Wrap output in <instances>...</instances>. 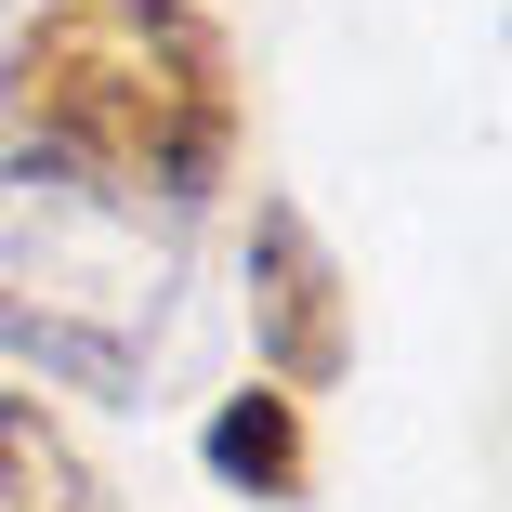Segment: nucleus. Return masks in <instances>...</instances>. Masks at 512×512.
<instances>
[{
	"mask_svg": "<svg viewBox=\"0 0 512 512\" xmlns=\"http://www.w3.org/2000/svg\"><path fill=\"white\" fill-rule=\"evenodd\" d=\"M0 132L40 171H79L145 211H211L237 184V40L197 0H14L0 27Z\"/></svg>",
	"mask_w": 512,
	"mask_h": 512,
	"instance_id": "nucleus-1",
	"label": "nucleus"
},
{
	"mask_svg": "<svg viewBox=\"0 0 512 512\" xmlns=\"http://www.w3.org/2000/svg\"><path fill=\"white\" fill-rule=\"evenodd\" d=\"M184 289H197L184 211L0 158V355L14 368H40L53 394L145 407V381L184 342Z\"/></svg>",
	"mask_w": 512,
	"mask_h": 512,
	"instance_id": "nucleus-2",
	"label": "nucleus"
},
{
	"mask_svg": "<svg viewBox=\"0 0 512 512\" xmlns=\"http://www.w3.org/2000/svg\"><path fill=\"white\" fill-rule=\"evenodd\" d=\"M237 276H250V342H263V381L276 394H329L355 368V276L329 263V237L263 197L250 237H237Z\"/></svg>",
	"mask_w": 512,
	"mask_h": 512,
	"instance_id": "nucleus-3",
	"label": "nucleus"
},
{
	"mask_svg": "<svg viewBox=\"0 0 512 512\" xmlns=\"http://www.w3.org/2000/svg\"><path fill=\"white\" fill-rule=\"evenodd\" d=\"M197 460H211L237 499H263V512L316 499V421H302V394H276V381H237L211 421H197Z\"/></svg>",
	"mask_w": 512,
	"mask_h": 512,
	"instance_id": "nucleus-4",
	"label": "nucleus"
},
{
	"mask_svg": "<svg viewBox=\"0 0 512 512\" xmlns=\"http://www.w3.org/2000/svg\"><path fill=\"white\" fill-rule=\"evenodd\" d=\"M0 512H119V486L40 394H0Z\"/></svg>",
	"mask_w": 512,
	"mask_h": 512,
	"instance_id": "nucleus-5",
	"label": "nucleus"
}]
</instances>
